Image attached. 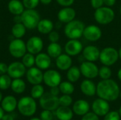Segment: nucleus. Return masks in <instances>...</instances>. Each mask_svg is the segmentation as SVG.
Wrapping results in <instances>:
<instances>
[{
  "mask_svg": "<svg viewBox=\"0 0 121 120\" xmlns=\"http://www.w3.org/2000/svg\"><path fill=\"white\" fill-rule=\"evenodd\" d=\"M120 92L118 84L111 79L101 80L96 85V95L108 102L116 100L120 96Z\"/></svg>",
  "mask_w": 121,
  "mask_h": 120,
  "instance_id": "obj_1",
  "label": "nucleus"
},
{
  "mask_svg": "<svg viewBox=\"0 0 121 120\" xmlns=\"http://www.w3.org/2000/svg\"><path fill=\"white\" fill-rule=\"evenodd\" d=\"M85 28V24L80 20L74 19L67 23H66L64 33L67 38L72 39H79L83 36V32Z\"/></svg>",
  "mask_w": 121,
  "mask_h": 120,
  "instance_id": "obj_2",
  "label": "nucleus"
},
{
  "mask_svg": "<svg viewBox=\"0 0 121 120\" xmlns=\"http://www.w3.org/2000/svg\"><path fill=\"white\" fill-rule=\"evenodd\" d=\"M17 108L22 115L30 117L35 113L37 104L35 99L31 96H24L18 100Z\"/></svg>",
  "mask_w": 121,
  "mask_h": 120,
  "instance_id": "obj_3",
  "label": "nucleus"
},
{
  "mask_svg": "<svg viewBox=\"0 0 121 120\" xmlns=\"http://www.w3.org/2000/svg\"><path fill=\"white\" fill-rule=\"evenodd\" d=\"M95 21L100 25H108L115 18V12L111 7L103 6L95 9L94 14Z\"/></svg>",
  "mask_w": 121,
  "mask_h": 120,
  "instance_id": "obj_4",
  "label": "nucleus"
},
{
  "mask_svg": "<svg viewBox=\"0 0 121 120\" xmlns=\"http://www.w3.org/2000/svg\"><path fill=\"white\" fill-rule=\"evenodd\" d=\"M21 17V23L28 30L36 28L40 21V16L35 9H25Z\"/></svg>",
  "mask_w": 121,
  "mask_h": 120,
  "instance_id": "obj_5",
  "label": "nucleus"
},
{
  "mask_svg": "<svg viewBox=\"0 0 121 120\" xmlns=\"http://www.w3.org/2000/svg\"><path fill=\"white\" fill-rule=\"evenodd\" d=\"M119 59L118 50L113 47H107L100 52L99 61L103 65L113 66Z\"/></svg>",
  "mask_w": 121,
  "mask_h": 120,
  "instance_id": "obj_6",
  "label": "nucleus"
},
{
  "mask_svg": "<svg viewBox=\"0 0 121 120\" xmlns=\"http://www.w3.org/2000/svg\"><path fill=\"white\" fill-rule=\"evenodd\" d=\"M9 52L14 58H22L27 52L26 45L21 39L14 38L9 45Z\"/></svg>",
  "mask_w": 121,
  "mask_h": 120,
  "instance_id": "obj_7",
  "label": "nucleus"
},
{
  "mask_svg": "<svg viewBox=\"0 0 121 120\" xmlns=\"http://www.w3.org/2000/svg\"><path fill=\"white\" fill-rule=\"evenodd\" d=\"M40 105L43 110L55 111L60 106L59 98L50 92L45 93L40 98Z\"/></svg>",
  "mask_w": 121,
  "mask_h": 120,
  "instance_id": "obj_8",
  "label": "nucleus"
},
{
  "mask_svg": "<svg viewBox=\"0 0 121 120\" xmlns=\"http://www.w3.org/2000/svg\"><path fill=\"white\" fill-rule=\"evenodd\" d=\"M82 75L88 79H93L99 76V67L93 62H83L79 66Z\"/></svg>",
  "mask_w": 121,
  "mask_h": 120,
  "instance_id": "obj_9",
  "label": "nucleus"
},
{
  "mask_svg": "<svg viewBox=\"0 0 121 120\" xmlns=\"http://www.w3.org/2000/svg\"><path fill=\"white\" fill-rule=\"evenodd\" d=\"M43 82L48 87L59 86L62 82V76L56 70L48 69L43 73Z\"/></svg>",
  "mask_w": 121,
  "mask_h": 120,
  "instance_id": "obj_10",
  "label": "nucleus"
},
{
  "mask_svg": "<svg viewBox=\"0 0 121 120\" xmlns=\"http://www.w3.org/2000/svg\"><path fill=\"white\" fill-rule=\"evenodd\" d=\"M26 73V67L22 62H13L8 65L7 74L11 79H20Z\"/></svg>",
  "mask_w": 121,
  "mask_h": 120,
  "instance_id": "obj_11",
  "label": "nucleus"
},
{
  "mask_svg": "<svg viewBox=\"0 0 121 120\" xmlns=\"http://www.w3.org/2000/svg\"><path fill=\"white\" fill-rule=\"evenodd\" d=\"M84 37L90 42H96L102 36L101 29L96 25H89L85 26L83 32Z\"/></svg>",
  "mask_w": 121,
  "mask_h": 120,
  "instance_id": "obj_12",
  "label": "nucleus"
},
{
  "mask_svg": "<svg viewBox=\"0 0 121 120\" xmlns=\"http://www.w3.org/2000/svg\"><path fill=\"white\" fill-rule=\"evenodd\" d=\"M91 109L97 116L104 117L110 111V105L108 101L99 98L93 102Z\"/></svg>",
  "mask_w": 121,
  "mask_h": 120,
  "instance_id": "obj_13",
  "label": "nucleus"
},
{
  "mask_svg": "<svg viewBox=\"0 0 121 120\" xmlns=\"http://www.w3.org/2000/svg\"><path fill=\"white\" fill-rule=\"evenodd\" d=\"M26 45L27 52L34 55L41 52L43 48V41L41 37L38 36L30 37L28 40Z\"/></svg>",
  "mask_w": 121,
  "mask_h": 120,
  "instance_id": "obj_14",
  "label": "nucleus"
},
{
  "mask_svg": "<svg viewBox=\"0 0 121 120\" xmlns=\"http://www.w3.org/2000/svg\"><path fill=\"white\" fill-rule=\"evenodd\" d=\"M83 45L79 39H72L68 40L65 45V53L71 57L77 56L82 52Z\"/></svg>",
  "mask_w": 121,
  "mask_h": 120,
  "instance_id": "obj_15",
  "label": "nucleus"
},
{
  "mask_svg": "<svg viewBox=\"0 0 121 120\" xmlns=\"http://www.w3.org/2000/svg\"><path fill=\"white\" fill-rule=\"evenodd\" d=\"M26 79L32 85L40 84L43 81V73L37 66H32L26 71Z\"/></svg>",
  "mask_w": 121,
  "mask_h": 120,
  "instance_id": "obj_16",
  "label": "nucleus"
},
{
  "mask_svg": "<svg viewBox=\"0 0 121 120\" xmlns=\"http://www.w3.org/2000/svg\"><path fill=\"white\" fill-rule=\"evenodd\" d=\"M77 13L74 8L71 6H66L61 8L57 13V18L60 23H67L75 19Z\"/></svg>",
  "mask_w": 121,
  "mask_h": 120,
  "instance_id": "obj_17",
  "label": "nucleus"
},
{
  "mask_svg": "<svg viewBox=\"0 0 121 120\" xmlns=\"http://www.w3.org/2000/svg\"><path fill=\"white\" fill-rule=\"evenodd\" d=\"M101 50L94 45H88L83 48L82 56L86 61L95 62L99 60Z\"/></svg>",
  "mask_w": 121,
  "mask_h": 120,
  "instance_id": "obj_18",
  "label": "nucleus"
},
{
  "mask_svg": "<svg viewBox=\"0 0 121 120\" xmlns=\"http://www.w3.org/2000/svg\"><path fill=\"white\" fill-rule=\"evenodd\" d=\"M51 57L48 53L40 52L35 56V64L41 70H48L51 66Z\"/></svg>",
  "mask_w": 121,
  "mask_h": 120,
  "instance_id": "obj_19",
  "label": "nucleus"
},
{
  "mask_svg": "<svg viewBox=\"0 0 121 120\" xmlns=\"http://www.w3.org/2000/svg\"><path fill=\"white\" fill-rule=\"evenodd\" d=\"M55 64L61 71H67L72 66V59L67 54H61L55 59Z\"/></svg>",
  "mask_w": 121,
  "mask_h": 120,
  "instance_id": "obj_20",
  "label": "nucleus"
},
{
  "mask_svg": "<svg viewBox=\"0 0 121 120\" xmlns=\"http://www.w3.org/2000/svg\"><path fill=\"white\" fill-rule=\"evenodd\" d=\"M80 90L84 95L91 97L96 94V85L91 79H86L81 83Z\"/></svg>",
  "mask_w": 121,
  "mask_h": 120,
  "instance_id": "obj_21",
  "label": "nucleus"
},
{
  "mask_svg": "<svg viewBox=\"0 0 121 120\" xmlns=\"http://www.w3.org/2000/svg\"><path fill=\"white\" fill-rule=\"evenodd\" d=\"M90 105L89 103L85 100H77L72 107L73 112L78 116H84L89 112Z\"/></svg>",
  "mask_w": 121,
  "mask_h": 120,
  "instance_id": "obj_22",
  "label": "nucleus"
},
{
  "mask_svg": "<svg viewBox=\"0 0 121 120\" xmlns=\"http://www.w3.org/2000/svg\"><path fill=\"white\" fill-rule=\"evenodd\" d=\"M1 108L6 112H13L18 105V101L13 95H7L1 100Z\"/></svg>",
  "mask_w": 121,
  "mask_h": 120,
  "instance_id": "obj_23",
  "label": "nucleus"
},
{
  "mask_svg": "<svg viewBox=\"0 0 121 120\" xmlns=\"http://www.w3.org/2000/svg\"><path fill=\"white\" fill-rule=\"evenodd\" d=\"M55 115L59 120H71L73 118L74 112L69 107L60 105L55 110Z\"/></svg>",
  "mask_w": 121,
  "mask_h": 120,
  "instance_id": "obj_24",
  "label": "nucleus"
},
{
  "mask_svg": "<svg viewBox=\"0 0 121 120\" xmlns=\"http://www.w3.org/2000/svg\"><path fill=\"white\" fill-rule=\"evenodd\" d=\"M8 10L14 16L21 15L25 10V7L20 0H10L8 3Z\"/></svg>",
  "mask_w": 121,
  "mask_h": 120,
  "instance_id": "obj_25",
  "label": "nucleus"
},
{
  "mask_svg": "<svg viewBox=\"0 0 121 120\" xmlns=\"http://www.w3.org/2000/svg\"><path fill=\"white\" fill-rule=\"evenodd\" d=\"M36 28L38 29V31L41 34H49L52 30H53L54 24L50 19H40Z\"/></svg>",
  "mask_w": 121,
  "mask_h": 120,
  "instance_id": "obj_26",
  "label": "nucleus"
},
{
  "mask_svg": "<svg viewBox=\"0 0 121 120\" xmlns=\"http://www.w3.org/2000/svg\"><path fill=\"white\" fill-rule=\"evenodd\" d=\"M62 52V46L58 42H50L47 47V53L51 58L56 59Z\"/></svg>",
  "mask_w": 121,
  "mask_h": 120,
  "instance_id": "obj_27",
  "label": "nucleus"
},
{
  "mask_svg": "<svg viewBox=\"0 0 121 120\" xmlns=\"http://www.w3.org/2000/svg\"><path fill=\"white\" fill-rule=\"evenodd\" d=\"M82 73L79 67L76 66H72L67 72V79L72 83L77 82L81 77Z\"/></svg>",
  "mask_w": 121,
  "mask_h": 120,
  "instance_id": "obj_28",
  "label": "nucleus"
},
{
  "mask_svg": "<svg viewBox=\"0 0 121 120\" xmlns=\"http://www.w3.org/2000/svg\"><path fill=\"white\" fill-rule=\"evenodd\" d=\"M26 28L22 23H14L11 28V34L14 38L21 39L26 34Z\"/></svg>",
  "mask_w": 121,
  "mask_h": 120,
  "instance_id": "obj_29",
  "label": "nucleus"
},
{
  "mask_svg": "<svg viewBox=\"0 0 121 120\" xmlns=\"http://www.w3.org/2000/svg\"><path fill=\"white\" fill-rule=\"evenodd\" d=\"M26 83L23 80H22L21 78L20 79H14L11 85V88L14 92L15 93L17 94H21L23 93L26 90Z\"/></svg>",
  "mask_w": 121,
  "mask_h": 120,
  "instance_id": "obj_30",
  "label": "nucleus"
},
{
  "mask_svg": "<svg viewBox=\"0 0 121 120\" xmlns=\"http://www.w3.org/2000/svg\"><path fill=\"white\" fill-rule=\"evenodd\" d=\"M59 88L60 90V93L65 95H72L74 92V86L73 83L67 81H62L59 85Z\"/></svg>",
  "mask_w": 121,
  "mask_h": 120,
  "instance_id": "obj_31",
  "label": "nucleus"
},
{
  "mask_svg": "<svg viewBox=\"0 0 121 120\" xmlns=\"http://www.w3.org/2000/svg\"><path fill=\"white\" fill-rule=\"evenodd\" d=\"M44 93V87L41 84L33 85L30 91V96L34 99H40Z\"/></svg>",
  "mask_w": 121,
  "mask_h": 120,
  "instance_id": "obj_32",
  "label": "nucleus"
},
{
  "mask_svg": "<svg viewBox=\"0 0 121 120\" xmlns=\"http://www.w3.org/2000/svg\"><path fill=\"white\" fill-rule=\"evenodd\" d=\"M35 59V57L34 56V54L28 52V53H26L22 57V62H21L23 64V65L26 68L29 69V68L34 66Z\"/></svg>",
  "mask_w": 121,
  "mask_h": 120,
  "instance_id": "obj_33",
  "label": "nucleus"
},
{
  "mask_svg": "<svg viewBox=\"0 0 121 120\" xmlns=\"http://www.w3.org/2000/svg\"><path fill=\"white\" fill-rule=\"evenodd\" d=\"M11 78L6 74L0 75V89L7 90L11 87Z\"/></svg>",
  "mask_w": 121,
  "mask_h": 120,
  "instance_id": "obj_34",
  "label": "nucleus"
},
{
  "mask_svg": "<svg viewBox=\"0 0 121 120\" xmlns=\"http://www.w3.org/2000/svg\"><path fill=\"white\" fill-rule=\"evenodd\" d=\"M99 76L102 80L111 79L112 76V71L108 66L103 65L99 69Z\"/></svg>",
  "mask_w": 121,
  "mask_h": 120,
  "instance_id": "obj_35",
  "label": "nucleus"
},
{
  "mask_svg": "<svg viewBox=\"0 0 121 120\" xmlns=\"http://www.w3.org/2000/svg\"><path fill=\"white\" fill-rule=\"evenodd\" d=\"M72 98L71 97V95H65L63 94L62 96L59 98V103L60 106H65V107H69L72 103Z\"/></svg>",
  "mask_w": 121,
  "mask_h": 120,
  "instance_id": "obj_36",
  "label": "nucleus"
},
{
  "mask_svg": "<svg viewBox=\"0 0 121 120\" xmlns=\"http://www.w3.org/2000/svg\"><path fill=\"white\" fill-rule=\"evenodd\" d=\"M22 2L26 9H35L38 6L40 0H23Z\"/></svg>",
  "mask_w": 121,
  "mask_h": 120,
  "instance_id": "obj_37",
  "label": "nucleus"
},
{
  "mask_svg": "<svg viewBox=\"0 0 121 120\" xmlns=\"http://www.w3.org/2000/svg\"><path fill=\"white\" fill-rule=\"evenodd\" d=\"M121 116L117 111H109L105 116L104 120H121Z\"/></svg>",
  "mask_w": 121,
  "mask_h": 120,
  "instance_id": "obj_38",
  "label": "nucleus"
},
{
  "mask_svg": "<svg viewBox=\"0 0 121 120\" xmlns=\"http://www.w3.org/2000/svg\"><path fill=\"white\" fill-rule=\"evenodd\" d=\"M40 119L41 120H53V114L52 111L44 110L40 115Z\"/></svg>",
  "mask_w": 121,
  "mask_h": 120,
  "instance_id": "obj_39",
  "label": "nucleus"
},
{
  "mask_svg": "<svg viewBox=\"0 0 121 120\" xmlns=\"http://www.w3.org/2000/svg\"><path fill=\"white\" fill-rule=\"evenodd\" d=\"M48 39L50 42H58L60 40V34L57 31L52 30L48 34Z\"/></svg>",
  "mask_w": 121,
  "mask_h": 120,
  "instance_id": "obj_40",
  "label": "nucleus"
},
{
  "mask_svg": "<svg viewBox=\"0 0 121 120\" xmlns=\"http://www.w3.org/2000/svg\"><path fill=\"white\" fill-rule=\"evenodd\" d=\"M81 120H99V116H97L95 113L92 112H87L86 115L82 116V118Z\"/></svg>",
  "mask_w": 121,
  "mask_h": 120,
  "instance_id": "obj_41",
  "label": "nucleus"
},
{
  "mask_svg": "<svg viewBox=\"0 0 121 120\" xmlns=\"http://www.w3.org/2000/svg\"><path fill=\"white\" fill-rule=\"evenodd\" d=\"M90 4L91 7L94 9H97L104 6V0H90Z\"/></svg>",
  "mask_w": 121,
  "mask_h": 120,
  "instance_id": "obj_42",
  "label": "nucleus"
},
{
  "mask_svg": "<svg viewBox=\"0 0 121 120\" xmlns=\"http://www.w3.org/2000/svg\"><path fill=\"white\" fill-rule=\"evenodd\" d=\"M56 1L61 6L66 7V6H71L74 4V0H56Z\"/></svg>",
  "mask_w": 121,
  "mask_h": 120,
  "instance_id": "obj_43",
  "label": "nucleus"
},
{
  "mask_svg": "<svg viewBox=\"0 0 121 120\" xmlns=\"http://www.w3.org/2000/svg\"><path fill=\"white\" fill-rule=\"evenodd\" d=\"M8 65L4 62H0V75L7 74Z\"/></svg>",
  "mask_w": 121,
  "mask_h": 120,
  "instance_id": "obj_44",
  "label": "nucleus"
},
{
  "mask_svg": "<svg viewBox=\"0 0 121 120\" xmlns=\"http://www.w3.org/2000/svg\"><path fill=\"white\" fill-rule=\"evenodd\" d=\"M50 93L55 96H58V95L60 93V90L59 86H54V87H51L50 88Z\"/></svg>",
  "mask_w": 121,
  "mask_h": 120,
  "instance_id": "obj_45",
  "label": "nucleus"
},
{
  "mask_svg": "<svg viewBox=\"0 0 121 120\" xmlns=\"http://www.w3.org/2000/svg\"><path fill=\"white\" fill-rule=\"evenodd\" d=\"M116 0H104V6H109V7L114 6L116 4Z\"/></svg>",
  "mask_w": 121,
  "mask_h": 120,
  "instance_id": "obj_46",
  "label": "nucleus"
},
{
  "mask_svg": "<svg viewBox=\"0 0 121 120\" xmlns=\"http://www.w3.org/2000/svg\"><path fill=\"white\" fill-rule=\"evenodd\" d=\"M1 120H14L13 117L10 114H6L3 116Z\"/></svg>",
  "mask_w": 121,
  "mask_h": 120,
  "instance_id": "obj_47",
  "label": "nucleus"
},
{
  "mask_svg": "<svg viewBox=\"0 0 121 120\" xmlns=\"http://www.w3.org/2000/svg\"><path fill=\"white\" fill-rule=\"evenodd\" d=\"M13 21L15 23H21V15H16L14 16L13 18Z\"/></svg>",
  "mask_w": 121,
  "mask_h": 120,
  "instance_id": "obj_48",
  "label": "nucleus"
},
{
  "mask_svg": "<svg viewBox=\"0 0 121 120\" xmlns=\"http://www.w3.org/2000/svg\"><path fill=\"white\" fill-rule=\"evenodd\" d=\"M52 0H40V2L44 5H48L52 2Z\"/></svg>",
  "mask_w": 121,
  "mask_h": 120,
  "instance_id": "obj_49",
  "label": "nucleus"
},
{
  "mask_svg": "<svg viewBox=\"0 0 121 120\" xmlns=\"http://www.w3.org/2000/svg\"><path fill=\"white\" fill-rule=\"evenodd\" d=\"M4 115V110H3L2 108L0 107V120H1Z\"/></svg>",
  "mask_w": 121,
  "mask_h": 120,
  "instance_id": "obj_50",
  "label": "nucleus"
},
{
  "mask_svg": "<svg viewBox=\"0 0 121 120\" xmlns=\"http://www.w3.org/2000/svg\"><path fill=\"white\" fill-rule=\"evenodd\" d=\"M117 76H118V79L121 81V68L119 69V70L118 71V73H117Z\"/></svg>",
  "mask_w": 121,
  "mask_h": 120,
  "instance_id": "obj_51",
  "label": "nucleus"
},
{
  "mask_svg": "<svg viewBox=\"0 0 121 120\" xmlns=\"http://www.w3.org/2000/svg\"><path fill=\"white\" fill-rule=\"evenodd\" d=\"M118 55H119V59L121 60V47L118 50Z\"/></svg>",
  "mask_w": 121,
  "mask_h": 120,
  "instance_id": "obj_52",
  "label": "nucleus"
},
{
  "mask_svg": "<svg viewBox=\"0 0 121 120\" xmlns=\"http://www.w3.org/2000/svg\"><path fill=\"white\" fill-rule=\"evenodd\" d=\"M2 99H3V96H2V93H1V92L0 91V103L1 102V100H2Z\"/></svg>",
  "mask_w": 121,
  "mask_h": 120,
  "instance_id": "obj_53",
  "label": "nucleus"
},
{
  "mask_svg": "<svg viewBox=\"0 0 121 120\" xmlns=\"http://www.w3.org/2000/svg\"><path fill=\"white\" fill-rule=\"evenodd\" d=\"M30 120H41L39 118H37V117H33V118H31Z\"/></svg>",
  "mask_w": 121,
  "mask_h": 120,
  "instance_id": "obj_54",
  "label": "nucleus"
},
{
  "mask_svg": "<svg viewBox=\"0 0 121 120\" xmlns=\"http://www.w3.org/2000/svg\"><path fill=\"white\" fill-rule=\"evenodd\" d=\"M118 112H119V114H120V116H121V108H120V109H119V111H118Z\"/></svg>",
  "mask_w": 121,
  "mask_h": 120,
  "instance_id": "obj_55",
  "label": "nucleus"
},
{
  "mask_svg": "<svg viewBox=\"0 0 121 120\" xmlns=\"http://www.w3.org/2000/svg\"><path fill=\"white\" fill-rule=\"evenodd\" d=\"M120 98H121V92H120V96H119Z\"/></svg>",
  "mask_w": 121,
  "mask_h": 120,
  "instance_id": "obj_56",
  "label": "nucleus"
},
{
  "mask_svg": "<svg viewBox=\"0 0 121 120\" xmlns=\"http://www.w3.org/2000/svg\"><path fill=\"white\" fill-rule=\"evenodd\" d=\"M120 13H121V7H120Z\"/></svg>",
  "mask_w": 121,
  "mask_h": 120,
  "instance_id": "obj_57",
  "label": "nucleus"
},
{
  "mask_svg": "<svg viewBox=\"0 0 121 120\" xmlns=\"http://www.w3.org/2000/svg\"></svg>",
  "mask_w": 121,
  "mask_h": 120,
  "instance_id": "obj_58",
  "label": "nucleus"
}]
</instances>
